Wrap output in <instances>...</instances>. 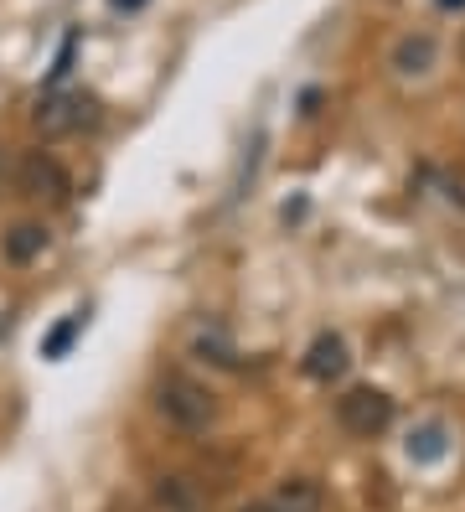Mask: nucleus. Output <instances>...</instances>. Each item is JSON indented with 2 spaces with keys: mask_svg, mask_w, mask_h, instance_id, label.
Listing matches in <instances>:
<instances>
[{
  "mask_svg": "<svg viewBox=\"0 0 465 512\" xmlns=\"http://www.w3.org/2000/svg\"><path fill=\"white\" fill-rule=\"evenodd\" d=\"M243 512H274V507H243Z\"/></svg>",
  "mask_w": 465,
  "mask_h": 512,
  "instance_id": "2eb2a0df",
  "label": "nucleus"
},
{
  "mask_svg": "<svg viewBox=\"0 0 465 512\" xmlns=\"http://www.w3.org/2000/svg\"><path fill=\"white\" fill-rule=\"evenodd\" d=\"M460 63H465V37H460Z\"/></svg>",
  "mask_w": 465,
  "mask_h": 512,
  "instance_id": "dca6fc26",
  "label": "nucleus"
},
{
  "mask_svg": "<svg viewBox=\"0 0 465 512\" xmlns=\"http://www.w3.org/2000/svg\"><path fill=\"white\" fill-rule=\"evenodd\" d=\"M155 502H161L166 512H202V487H197L192 476L171 471V476L155 481Z\"/></svg>",
  "mask_w": 465,
  "mask_h": 512,
  "instance_id": "6e6552de",
  "label": "nucleus"
},
{
  "mask_svg": "<svg viewBox=\"0 0 465 512\" xmlns=\"http://www.w3.org/2000/svg\"><path fill=\"white\" fill-rule=\"evenodd\" d=\"M47 249V228L42 223H16L11 233H6V259L11 264H31Z\"/></svg>",
  "mask_w": 465,
  "mask_h": 512,
  "instance_id": "1a4fd4ad",
  "label": "nucleus"
},
{
  "mask_svg": "<svg viewBox=\"0 0 465 512\" xmlns=\"http://www.w3.org/2000/svg\"><path fill=\"white\" fill-rule=\"evenodd\" d=\"M347 363H352V357H347V342H341L336 331H321V337L310 342V352H305L300 368H305L310 383H336L341 373H347Z\"/></svg>",
  "mask_w": 465,
  "mask_h": 512,
  "instance_id": "20e7f679",
  "label": "nucleus"
},
{
  "mask_svg": "<svg viewBox=\"0 0 465 512\" xmlns=\"http://www.w3.org/2000/svg\"><path fill=\"white\" fill-rule=\"evenodd\" d=\"M409 456H414V461H440V456H445V430H440V425L414 430V435H409Z\"/></svg>",
  "mask_w": 465,
  "mask_h": 512,
  "instance_id": "9b49d317",
  "label": "nucleus"
},
{
  "mask_svg": "<svg viewBox=\"0 0 465 512\" xmlns=\"http://www.w3.org/2000/svg\"><path fill=\"white\" fill-rule=\"evenodd\" d=\"M274 512H326V492L316 476H285L269 497Z\"/></svg>",
  "mask_w": 465,
  "mask_h": 512,
  "instance_id": "423d86ee",
  "label": "nucleus"
},
{
  "mask_svg": "<svg viewBox=\"0 0 465 512\" xmlns=\"http://www.w3.org/2000/svg\"><path fill=\"white\" fill-rule=\"evenodd\" d=\"M440 11H465V0H440Z\"/></svg>",
  "mask_w": 465,
  "mask_h": 512,
  "instance_id": "4468645a",
  "label": "nucleus"
},
{
  "mask_svg": "<svg viewBox=\"0 0 465 512\" xmlns=\"http://www.w3.org/2000/svg\"><path fill=\"white\" fill-rule=\"evenodd\" d=\"M336 425L357 435V440H372L393 425V399L383 388H347V394L336 399Z\"/></svg>",
  "mask_w": 465,
  "mask_h": 512,
  "instance_id": "f03ea898",
  "label": "nucleus"
},
{
  "mask_svg": "<svg viewBox=\"0 0 465 512\" xmlns=\"http://www.w3.org/2000/svg\"><path fill=\"white\" fill-rule=\"evenodd\" d=\"M83 125H93V99H83V94H47V99L37 104V130H42L47 140L73 135V130H83Z\"/></svg>",
  "mask_w": 465,
  "mask_h": 512,
  "instance_id": "7ed1b4c3",
  "label": "nucleus"
},
{
  "mask_svg": "<svg viewBox=\"0 0 465 512\" xmlns=\"http://www.w3.org/2000/svg\"><path fill=\"white\" fill-rule=\"evenodd\" d=\"M155 409H161L176 430H207L212 419H217V394L212 388H202L197 378H186V373H166L161 383H155Z\"/></svg>",
  "mask_w": 465,
  "mask_h": 512,
  "instance_id": "f257e3e1",
  "label": "nucleus"
},
{
  "mask_svg": "<svg viewBox=\"0 0 465 512\" xmlns=\"http://www.w3.org/2000/svg\"><path fill=\"white\" fill-rule=\"evenodd\" d=\"M78 331H83V311H78V316H68V321H62V326L52 331V337L42 342V357H68V347H73Z\"/></svg>",
  "mask_w": 465,
  "mask_h": 512,
  "instance_id": "f8f14e48",
  "label": "nucleus"
},
{
  "mask_svg": "<svg viewBox=\"0 0 465 512\" xmlns=\"http://www.w3.org/2000/svg\"><path fill=\"white\" fill-rule=\"evenodd\" d=\"M434 57H440V42H434L429 32H409V37L393 42L388 68H393L398 78H424V73L434 68Z\"/></svg>",
  "mask_w": 465,
  "mask_h": 512,
  "instance_id": "39448f33",
  "label": "nucleus"
},
{
  "mask_svg": "<svg viewBox=\"0 0 465 512\" xmlns=\"http://www.w3.org/2000/svg\"><path fill=\"white\" fill-rule=\"evenodd\" d=\"M114 6H119V11H140V6H145V0H114Z\"/></svg>",
  "mask_w": 465,
  "mask_h": 512,
  "instance_id": "ddd939ff",
  "label": "nucleus"
},
{
  "mask_svg": "<svg viewBox=\"0 0 465 512\" xmlns=\"http://www.w3.org/2000/svg\"><path fill=\"white\" fill-rule=\"evenodd\" d=\"M21 187L31 192V197H47V202H62L68 197V176H62L47 156H31L26 166H21Z\"/></svg>",
  "mask_w": 465,
  "mask_h": 512,
  "instance_id": "0eeeda50",
  "label": "nucleus"
},
{
  "mask_svg": "<svg viewBox=\"0 0 465 512\" xmlns=\"http://www.w3.org/2000/svg\"><path fill=\"white\" fill-rule=\"evenodd\" d=\"M197 352L207 357V363H217V368H238V347H233V342H228L217 326L197 331Z\"/></svg>",
  "mask_w": 465,
  "mask_h": 512,
  "instance_id": "9d476101",
  "label": "nucleus"
}]
</instances>
